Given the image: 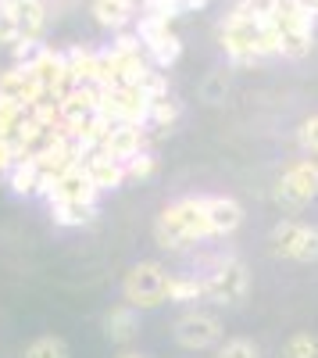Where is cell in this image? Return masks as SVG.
<instances>
[{"mask_svg":"<svg viewBox=\"0 0 318 358\" xmlns=\"http://www.w3.org/2000/svg\"><path fill=\"white\" fill-rule=\"evenodd\" d=\"M243 8H250V11H257V15H268L272 0H243Z\"/></svg>","mask_w":318,"mask_h":358,"instance_id":"cell-34","label":"cell"},{"mask_svg":"<svg viewBox=\"0 0 318 358\" xmlns=\"http://www.w3.org/2000/svg\"><path fill=\"white\" fill-rule=\"evenodd\" d=\"M282 358H318V334H308V330L290 334L282 344Z\"/></svg>","mask_w":318,"mask_h":358,"instance_id":"cell-24","label":"cell"},{"mask_svg":"<svg viewBox=\"0 0 318 358\" xmlns=\"http://www.w3.org/2000/svg\"><path fill=\"white\" fill-rule=\"evenodd\" d=\"M22 162V155H18V147L8 140V136H0V176H8L15 165Z\"/></svg>","mask_w":318,"mask_h":358,"instance_id":"cell-33","label":"cell"},{"mask_svg":"<svg viewBox=\"0 0 318 358\" xmlns=\"http://www.w3.org/2000/svg\"><path fill=\"white\" fill-rule=\"evenodd\" d=\"M136 36L147 50L151 65L154 69H172L183 57V40L172 33V22H161V18H151V15H139V25H136Z\"/></svg>","mask_w":318,"mask_h":358,"instance_id":"cell-5","label":"cell"},{"mask_svg":"<svg viewBox=\"0 0 318 358\" xmlns=\"http://www.w3.org/2000/svg\"><path fill=\"white\" fill-rule=\"evenodd\" d=\"M154 236H158L161 248H172V251H183L190 244L211 241L204 197H183L176 204H168L154 222Z\"/></svg>","mask_w":318,"mask_h":358,"instance_id":"cell-2","label":"cell"},{"mask_svg":"<svg viewBox=\"0 0 318 358\" xmlns=\"http://www.w3.org/2000/svg\"><path fill=\"white\" fill-rule=\"evenodd\" d=\"M211 0H183V11H204Z\"/></svg>","mask_w":318,"mask_h":358,"instance_id":"cell-35","label":"cell"},{"mask_svg":"<svg viewBox=\"0 0 318 358\" xmlns=\"http://www.w3.org/2000/svg\"><path fill=\"white\" fill-rule=\"evenodd\" d=\"M0 97L18 101V104H36L43 97V86L36 83V76L25 65H11L0 72Z\"/></svg>","mask_w":318,"mask_h":358,"instance_id":"cell-15","label":"cell"},{"mask_svg":"<svg viewBox=\"0 0 318 358\" xmlns=\"http://www.w3.org/2000/svg\"><path fill=\"white\" fill-rule=\"evenodd\" d=\"M0 8L11 11L22 29V40H43L47 33V4L43 0H0Z\"/></svg>","mask_w":318,"mask_h":358,"instance_id":"cell-14","label":"cell"},{"mask_svg":"<svg viewBox=\"0 0 318 358\" xmlns=\"http://www.w3.org/2000/svg\"><path fill=\"white\" fill-rule=\"evenodd\" d=\"M25 358H72V351H68V344L61 337L43 334V337H36L33 344L25 348Z\"/></svg>","mask_w":318,"mask_h":358,"instance_id":"cell-25","label":"cell"},{"mask_svg":"<svg viewBox=\"0 0 318 358\" xmlns=\"http://www.w3.org/2000/svg\"><path fill=\"white\" fill-rule=\"evenodd\" d=\"M57 111H61V126L65 129L82 126L86 118L100 115V86H75V90H68V94L57 101Z\"/></svg>","mask_w":318,"mask_h":358,"instance_id":"cell-11","label":"cell"},{"mask_svg":"<svg viewBox=\"0 0 318 358\" xmlns=\"http://www.w3.org/2000/svg\"><path fill=\"white\" fill-rule=\"evenodd\" d=\"M90 15H93V22L100 29H114V33H122V29L136 18V0H93Z\"/></svg>","mask_w":318,"mask_h":358,"instance_id":"cell-18","label":"cell"},{"mask_svg":"<svg viewBox=\"0 0 318 358\" xmlns=\"http://www.w3.org/2000/svg\"><path fill=\"white\" fill-rule=\"evenodd\" d=\"M318 197V158H301L279 176L275 201L282 208H304Z\"/></svg>","mask_w":318,"mask_h":358,"instance_id":"cell-8","label":"cell"},{"mask_svg":"<svg viewBox=\"0 0 318 358\" xmlns=\"http://www.w3.org/2000/svg\"><path fill=\"white\" fill-rule=\"evenodd\" d=\"M247 268L240 258H215L211 265V273L204 276V290H208V301L215 305H240L243 297H247Z\"/></svg>","mask_w":318,"mask_h":358,"instance_id":"cell-6","label":"cell"},{"mask_svg":"<svg viewBox=\"0 0 318 358\" xmlns=\"http://www.w3.org/2000/svg\"><path fill=\"white\" fill-rule=\"evenodd\" d=\"M97 187H93V179L86 176V169H82V162L79 165H72L68 172H61L50 183V190H47V201H93L97 204Z\"/></svg>","mask_w":318,"mask_h":358,"instance_id":"cell-13","label":"cell"},{"mask_svg":"<svg viewBox=\"0 0 318 358\" xmlns=\"http://www.w3.org/2000/svg\"><path fill=\"white\" fill-rule=\"evenodd\" d=\"M222 334H225L222 330V319L211 315V312L193 308V312H186V315L176 319V341L186 351H208V348H215L222 341Z\"/></svg>","mask_w":318,"mask_h":358,"instance_id":"cell-9","label":"cell"},{"mask_svg":"<svg viewBox=\"0 0 318 358\" xmlns=\"http://www.w3.org/2000/svg\"><path fill=\"white\" fill-rule=\"evenodd\" d=\"M215 358H262V344L250 337H229Z\"/></svg>","mask_w":318,"mask_h":358,"instance_id":"cell-27","label":"cell"},{"mask_svg":"<svg viewBox=\"0 0 318 358\" xmlns=\"http://www.w3.org/2000/svg\"><path fill=\"white\" fill-rule=\"evenodd\" d=\"M119 358H147V355H139V351H122Z\"/></svg>","mask_w":318,"mask_h":358,"instance_id":"cell-36","label":"cell"},{"mask_svg":"<svg viewBox=\"0 0 318 358\" xmlns=\"http://www.w3.org/2000/svg\"><path fill=\"white\" fill-rule=\"evenodd\" d=\"M272 244L282 258H290V262H304V265L318 262V229L315 226L286 219L272 229Z\"/></svg>","mask_w":318,"mask_h":358,"instance_id":"cell-10","label":"cell"},{"mask_svg":"<svg viewBox=\"0 0 318 358\" xmlns=\"http://www.w3.org/2000/svg\"><path fill=\"white\" fill-rule=\"evenodd\" d=\"M18 40H22V29H18V22L11 18V11L0 8V43H4V47H15Z\"/></svg>","mask_w":318,"mask_h":358,"instance_id":"cell-32","label":"cell"},{"mask_svg":"<svg viewBox=\"0 0 318 358\" xmlns=\"http://www.w3.org/2000/svg\"><path fill=\"white\" fill-rule=\"evenodd\" d=\"M25 118H29V104H18V101L0 97V136L15 140L18 129L25 126Z\"/></svg>","mask_w":318,"mask_h":358,"instance_id":"cell-22","label":"cell"},{"mask_svg":"<svg viewBox=\"0 0 318 358\" xmlns=\"http://www.w3.org/2000/svg\"><path fill=\"white\" fill-rule=\"evenodd\" d=\"M11 50H15V65H25L29 69L43 54V40H18Z\"/></svg>","mask_w":318,"mask_h":358,"instance_id":"cell-31","label":"cell"},{"mask_svg":"<svg viewBox=\"0 0 318 358\" xmlns=\"http://www.w3.org/2000/svg\"><path fill=\"white\" fill-rule=\"evenodd\" d=\"M100 151L114 162H129L136 158L139 151H147V133H143V126H129V122H114L100 143Z\"/></svg>","mask_w":318,"mask_h":358,"instance_id":"cell-12","label":"cell"},{"mask_svg":"<svg viewBox=\"0 0 318 358\" xmlns=\"http://www.w3.org/2000/svg\"><path fill=\"white\" fill-rule=\"evenodd\" d=\"M222 47L233 62H257V57L275 54V36L268 18L240 4L222 22Z\"/></svg>","mask_w":318,"mask_h":358,"instance_id":"cell-1","label":"cell"},{"mask_svg":"<svg viewBox=\"0 0 318 358\" xmlns=\"http://www.w3.org/2000/svg\"><path fill=\"white\" fill-rule=\"evenodd\" d=\"M268 25L275 36V54L282 57H304L315 43V15L304 8V0H272Z\"/></svg>","mask_w":318,"mask_h":358,"instance_id":"cell-3","label":"cell"},{"mask_svg":"<svg viewBox=\"0 0 318 358\" xmlns=\"http://www.w3.org/2000/svg\"><path fill=\"white\" fill-rule=\"evenodd\" d=\"M139 15H151V18L172 22L176 15H183V0H143V4H139Z\"/></svg>","mask_w":318,"mask_h":358,"instance_id":"cell-28","label":"cell"},{"mask_svg":"<svg viewBox=\"0 0 318 358\" xmlns=\"http://www.w3.org/2000/svg\"><path fill=\"white\" fill-rule=\"evenodd\" d=\"M154 169H158V158L151 151H139L136 158L126 162V179H151Z\"/></svg>","mask_w":318,"mask_h":358,"instance_id":"cell-29","label":"cell"},{"mask_svg":"<svg viewBox=\"0 0 318 358\" xmlns=\"http://www.w3.org/2000/svg\"><path fill=\"white\" fill-rule=\"evenodd\" d=\"M8 183H11V190L22 194V197H29V194H40V197H43V176H40V169H36L33 158H22V162L8 172Z\"/></svg>","mask_w":318,"mask_h":358,"instance_id":"cell-21","label":"cell"},{"mask_svg":"<svg viewBox=\"0 0 318 358\" xmlns=\"http://www.w3.org/2000/svg\"><path fill=\"white\" fill-rule=\"evenodd\" d=\"M297 143H301V151L308 155H318V115H308L301 129H297Z\"/></svg>","mask_w":318,"mask_h":358,"instance_id":"cell-30","label":"cell"},{"mask_svg":"<svg viewBox=\"0 0 318 358\" xmlns=\"http://www.w3.org/2000/svg\"><path fill=\"white\" fill-rule=\"evenodd\" d=\"M82 169H86V176L93 179V187H97L100 194H104V190H119V187L126 183V165L114 162V158H107L104 151L86 155V158H82Z\"/></svg>","mask_w":318,"mask_h":358,"instance_id":"cell-16","label":"cell"},{"mask_svg":"<svg viewBox=\"0 0 318 358\" xmlns=\"http://www.w3.org/2000/svg\"><path fill=\"white\" fill-rule=\"evenodd\" d=\"M204 208H208L211 236H229V233H236L240 222H243V208L233 197H204Z\"/></svg>","mask_w":318,"mask_h":358,"instance_id":"cell-17","label":"cell"},{"mask_svg":"<svg viewBox=\"0 0 318 358\" xmlns=\"http://www.w3.org/2000/svg\"><path fill=\"white\" fill-rule=\"evenodd\" d=\"M100 115L111 122H129L147 129V115H151V97L143 94V86H111L100 90Z\"/></svg>","mask_w":318,"mask_h":358,"instance_id":"cell-7","label":"cell"},{"mask_svg":"<svg viewBox=\"0 0 318 358\" xmlns=\"http://www.w3.org/2000/svg\"><path fill=\"white\" fill-rule=\"evenodd\" d=\"M200 297H208L204 290V280H197V276H172L168 283V301H200Z\"/></svg>","mask_w":318,"mask_h":358,"instance_id":"cell-23","label":"cell"},{"mask_svg":"<svg viewBox=\"0 0 318 358\" xmlns=\"http://www.w3.org/2000/svg\"><path fill=\"white\" fill-rule=\"evenodd\" d=\"M50 219L57 226H90L97 219V204L93 201H50Z\"/></svg>","mask_w":318,"mask_h":358,"instance_id":"cell-20","label":"cell"},{"mask_svg":"<svg viewBox=\"0 0 318 358\" xmlns=\"http://www.w3.org/2000/svg\"><path fill=\"white\" fill-rule=\"evenodd\" d=\"M179 122V104L172 101V97H165V101H151V115H147V126L151 129H172Z\"/></svg>","mask_w":318,"mask_h":358,"instance_id":"cell-26","label":"cell"},{"mask_svg":"<svg viewBox=\"0 0 318 358\" xmlns=\"http://www.w3.org/2000/svg\"><path fill=\"white\" fill-rule=\"evenodd\" d=\"M168 283L172 273L161 262H136L122 276V301L132 305L136 312H147L168 301Z\"/></svg>","mask_w":318,"mask_h":358,"instance_id":"cell-4","label":"cell"},{"mask_svg":"<svg viewBox=\"0 0 318 358\" xmlns=\"http://www.w3.org/2000/svg\"><path fill=\"white\" fill-rule=\"evenodd\" d=\"M104 334H107V341H114V344H129L132 337H136V308L132 305H114V308H107L104 312Z\"/></svg>","mask_w":318,"mask_h":358,"instance_id":"cell-19","label":"cell"}]
</instances>
